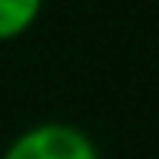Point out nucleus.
Returning a JSON list of instances; mask_svg holds the SVG:
<instances>
[{
	"instance_id": "obj_1",
	"label": "nucleus",
	"mask_w": 159,
	"mask_h": 159,
	"mask_svg": "<svg viewBox=\"0 0 159 159\" xmlns=\"http://www.w3.org/2000/svg\"><path fill=\"white\" fill-rule=\"evenodd\" d=\"M0 159H99L96 143L70 123H37L23 129Z\"/></svg>"
},
{
	"instance_id": "obj_2",
	"label": "nucleus",
	"mask_w": 159,
	"mask_h": 159,
	"mask_svg": "<svg viewBox=\"0 0 159 159\" xmlns=\"http://www.w3.org/2000/svg\"><path fill=\"white\" fill-rule=\"evenodd\" d=\"M43 0H0V43L27 33L40 17Z\"/></svg>"
}]
</instances>
